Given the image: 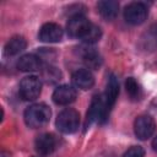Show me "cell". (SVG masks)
<instances>
[{
  "mask_svg": "<svg viewBox=\"0 0 157 157\" xmlns=\"http://www.w3.org/2000/svg\"><path fill=\"white\" fill-rule=\"evenodd\" d=\"M50 115H52V112H50V108L47 104L36 103V104L29 105L25 110L23 118H25V123L29 128L38 129V128L44 126L49 121Z\"/></svg>",
  "mask_w": 157,
  "mask_h": 157,
  "instance_id": "1",
  "label": "cell"
},
{
  "mask_svg": "<svg viewBox=\"0 0 157 157\" xmlns=\"http://www.w3.org/2000/svg\"><path fill=\"white\" fill-rule=\"evenodd\" d=\"M56 128L59 131L64 134H72L78 129L80 125V114L72 108L64 109L63 112L59 113L56 118Z\"/></svg>",
  "mask_w": 157,
  "mask_h": 157,
  "instance_id": "2",
  "label": "cell"
},
{
  "mask_svg": "<svg viewBox=\"0 0 157 157\" xmlns=\"http://www.w3.org/2000/svg\"><path fill=\"white\" fill-rule=\"evenodd\" d=\"M20 96L25 101H34L39 97L42 91V81L38 76L31 75L20 82Z\"/></svg>",
  "mask_w": 157,
  "mask_h": 157,
  "instance_id": "3",
  "label": "cell"
},
{
  "mask_svg": "<svg viewBox=\"0 0 157 157\" xmlns=\"http://www.w3.org/2000/svg\"><path fill=\"white\" fill-rule=\"evenodd\" d=\"M108 113H109V109L105 103L104 96H94L87 113V124H91L93 121L103 123L107 119Z\"/></svg>",
  "mask_w": 157,
  "mask_h": 157,
  "instance_id": "4",
  "label": "cell"
},
{
  "mask_svg": "<svg viewBox=\"0 0 157 157\" xmlns=\"http://www.w3.org/2000/svg\"><path fill=\"white\" fill-rule=\"evenodd\" d=\"M91 22L81 13H76L74 16L70 17L67 25H66V29H67V34L72 38H80L82 39L85 37V34L87 33L88 28L91 27Z\"/></svg>",
  "mask_w": 157,
  "mask_h": 157,
  "instance_id": "5",
  "label": "cell"
},
{
  "mask_svg": "<svg viewBox=\"0 0 157 157\" xmlns=\"http://www.w3.org/2000/svg\"><path fill=\"white\" fill-rule=\"evenodd\" d=\"M147 17V7L142 2H131L124 10V18L130 25H141Z\"/></svg>",
  "mask_w": 157,
  "mask_h": 157,
  "instance_id": "6",
  "label": "cell"
},
{
  "mask_svg": "<svg viewBox=\"0 0 157 157\" xmlns=\"http://www.w3.org/2000/svg\"><path fill=\"white\" fill-rule=\"evenodd\" d=\"M155 120L150 115H140L135 119L134 131L136 137H139L140 140H147L148 137H151L155 132Z\"/></svg>",
  "mask_w": 157,
  "mask_h": 157,
  "instance_id": "7",
  "label": "cell"
},
{
  "mask_svg": "<svg viewBox=\"0 0 157 157\" xmlns=\"http://www.w3.org/2000/svg\"><path fill=\"white\" fill-rule=\"evenodd\" d=\"M38 37L42 42H45V43L59 42L63 38V28L59 25L53 23V22L44 23L39 29Z\"/></svg>",
  "mask_w": 157,
  "mask_h": 157,
  "instance_id": "8",
  "label": "cell"
},
{
  "mask_svg": "<svg viewBox=\"0 0 157 157\" xmlns=\"http://www.w3.org/2000/svg\"><path fill=\"white\" fill-rule=\"evenodd\" d=\"M76 99V91L72 86L61 85L53 92V101L59 105H66Z\"/></svg>",
  "mask_w": 157,
  "mask_h": 157,
  "instance_id": "9",
  "label": "cell"
},
{
  "mask_svg": "<svg viewBox=\"0 0 157 157\" xmlns=\"http://www.w3.org/2000/svg\"><path fill=\"white\" fill-rule=\"evenodd\" d=\"M34 146L39 155H50L56 147V139L53 134H42L36 139Z\"/></svg>",
  "mask_w": 157,
  "mask_h": 157,
  "instance_id": "10",
  "label": "cell"
},
{
  "mask_svg": "<svg viewBox=\"0 0 157 157\" xmlns=\"http://www.w3.org/2000/svg\"><path fill=\"white\" fill-rule=\"evenodd\" d=\"M72 82L77 88L90 90L94 85V77L87 69H78L72 75Z\"/></svg>",
  "mask_w": 157,
  "mask_h": 157,
  "instance_id": "11",
  "label": "cell"
},
{
  "mask_svg": "<svg viewBox=\"0 0 157 157\" xmlns=\"http://www.w3.org/2000/svg\"><path fill=\"white\" fill-rule=\"evenodd\" d=\"M97 7H98L101 16L107 21L114 20L118 15V11H119V4H118V1H114V0L99 1L97 4Z\"/></svg>",
  "mask_w": 157,
  "mask_h": 157,
  "instance_id": "12",
  "label": "cell"
},
{
  "mask_svg": "<svg viewBox=\"0 0 157 157\" xmlns=\"http://www.w3.org/2000/svg\"><path fill=\"white\" fill-rule=\"evenodd\" d=\"M118 94H119V83H118V78L114 76V75H110L109 78H108V82H107V90H105V94H104V98H105V103L108 105V109L110 110L112 107L114 105L117 98H118Z\"/></svg>",
  "mask_w": 157,
  "mask_h": 157,
  "instance_id": "13",
  "label": "cell"
},
{
  "mask_svg": "<svg viewBox=\"0 0 157 157\" xmlns=\"http://www.w3.org/2000/svg\"><path fill=\"white\" fill-rule=\"evenodd\" d=\"M17 67L21 71H26V72L37 71L40 67V59L34 54L22 55L17 61Z\"/></svg>",
  "mask_w": 157,
  "mask_h": 157,
  "instance_id": "14",
  "label": "cell"
},
{
  "mask_svg": "<svg viewBox=\"0 0 157 157\" xmlns=\"http://www.w3.org/2000/svg\"><path fill=\"white\" fill-rule=\"evenodd\" d=\"M26 45H27V42L22 36H13L5 44V54L9 56L17 55L18 53L26 49Z\"/></svg>",
  "mask_w": 157,
  "mask_h": 157,
  "instance_id": "15",
  "label": "cell"
},
{
  "mask_svg": "<svg viewBox=\"0 0 157 157\" xmlns=\"http://www.w3.org/2000/svg\"><path fill=\"white\" fill-rule=\"evenodd\" d=\"M82 59L83 63L86 64V66L88 69H93L97 70L101 65H102V58L101 55L92 48H83L82 50Z\"/></svg>",
  "mask_w": 157,
  "mask_h": 157,
  "instance_id": "16",
  "label": "cell"
},
{
  "mask_svg": "<svg viewBox=\"0 0 157 157\" xmlns=\"http://www.w3.org/2000/svg\"><path fill=\"white\" fill-rule=\"evenodd\" d=\"M101 37H102V31H101V28H99L98 26H96V25L92 23L91 27L88 28L87 33H86L85 37L82 38V40H83L86 44H93V43L98 42V40L101 39Z\"/></svg>",
  "mask_w": 157,
  "mask_h": 157,
  "instance_id": "17",
  "label": "cell"
},
{
  "mask_svg": "<svg viewBox=\"0 0 157 157\" xmlns=\"http://www.w3.org/2000/svg\"><path fill=\"white\" fill-rule=\"evenodd\" d=\"M125 88L128 94L130 96V98L136 99L140 96V86L136 82V80L134 77H128V80L125 81Z\"/></svg>",
  "mask_w": 157,
  "mask_h": 157,
  "instance_id": "18",
  "label": "cell"
},
{
  "mask_svg": "<svg viewBox=\"0 0 157 157\" xmlns=\"http://www.w3.org/2000/svg\"><path fill=\"white\" fill-rule=\"evenodd\" d=\"M145 156V150L141 146H132L129 150L125 151L123 157H144Z\"/></svg>",
  "mask_w": 157,
  "mask_h": 157,
  "instance_id": "19",
  "label": "cell"
},
{
  "mask_svg": "<svg viewBox=\"0 0 157 157\" xmlns=\"http://www.w3.org/2000/svg\"><path fill=\"white\" fill-rule=\"evenodd\" d=\"M56 69L55 67H47V70L44 71V77L48 82H55L58 80H60V75H53V72H55Z\"/></svg>",
  "mask_w": 157,
  "mask_h": 157,
  "instance_id": "20",
  "label": "cell"
},
{
  "mask_svg": "<svg viewBox=\"0 0 157 157\" xmlns=\"http://www.w3.org/2000/svg\"><path fill=\"white\" fill-rule=\"evenodd\" d=\"M152 147H153V150L157 152V136L153 139V141H152Z\"/></svg>",
  "mask_w": 157,
  "mask_h": 157,
  "instance_id": "21",
  "label": "cell"
}]
</instances>
